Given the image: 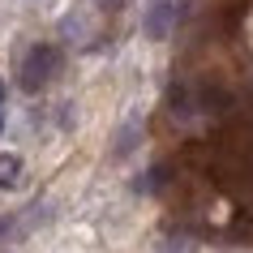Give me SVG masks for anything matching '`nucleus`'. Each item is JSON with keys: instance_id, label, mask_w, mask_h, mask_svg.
Masks as SVG:
<instances>
[{"instance_id": "nucleus-9", "label": "nucleus", "mask_w": 253, "mask_h": 253, "mask_svg": "<svg viewBox=\"0 0 253 253\" xmlns=\"http://www.w3.org/2000/svg\"><path fill=\"white\" fill-rule=\"evenodd\" d=\"M0 129H4V107H0Z\"/></svg>"}, {"instance_id": "nucleus-6", "label": "nucleus", "mask_w": 253, "mask_h": 253, "mask_svg": "<svg viewBox=\"0 0 253 253\" xmlns=\"http://www.w3.org/2000/svg\"><path fill=\"white\" fill-rule=\"evenodd\" d=\"M13 227H17V219H13V214H0V240L9 236V232H13Z\"/></svg>"}, {"instance_id": "nucleus-8", "label": "nucleus", "mask_w": 253, "mask_h": 253, "mask_svg": "<svg viewBox=\"0 0 253 253\" xmlns=\"http://www.w3.org/2000/svg\"><path fill=\"white\" fill-rule=\"evenodd\" d=\"M0 107H4V78H0Z\"/></svg>"}, {"instance_id": "nucleus-5", "label": "nucleus", "mask_w": 253, "mask_h": 253, "mask_svg": "<svg viewBox=\"0 0 253 253\" xmlns=\"http://www.w3.org/2000/svg\"><path fill=\"white\" fill-rule=\"evenodd\" d=\"M163 180H168V168L159 163V168H150V172H142V176H137V189H142V193H159V189H163Z\"/></svg>"}, {"instance_id": "nucleus-10", "label": "nucleus", "mask_w": 253, "mask_h": 253, "mask_svg": "<svg viewBox=\"0 0 253 253\" xmlns=\"http://www.w3.org/2000/svg\"><path fill=\"white\" fill-rule=\"evenodd\" d=\"M163 253H172V249H163Z\"/></svg>"}, {"instance_id": "nucleus-2", "label": "nucleus", "mask_w": 253, "mask_h": 253, "mask_svg": "<svg viewBox=\"0 0 253 253\" xmlns=\"http://www.w3.org/2000/svg\"><path fill=\"white\" fill-rule=\"evenodd\" d=\"M172 22H176V0H150L146 17H142V30H146V39L159 43L172 35Z\"/></svg>"}, {"instance_id": "nucleus-4", "label": "nucleus", "mask_w": 253, "mask_h": 253, "mask_svg": "<svg viewBox=\"0 0 253 253\" xmlns=\"http://www.w3.org/2000/svg\"><path fill=\"white\" fill-rule=\"evenodd\" d=\"M137 142H142V125H137V120H129V125H125V129L112 137V150H116V155H129Z\"/></svg>"}, {"instance_id": "nucleus-1", "label": "nucleus", "mask_w": 253, "mask_h": 253, "mask_svg": "<svg viewBox=\"0 0 253 253\" xmlns=\"http://www.w3.org/2000/svg\"><path fill=\"white\" fill-rule=\"evenodd\" d=\"M65 69V47L60 43H30V52L22 56V69H17V86L26 94H39L47 82L60 78Z\"/></svg>"}, {"instance_id": "nucleus-3", "label": "nucleus", "mask_w": 253, "mask_h": 253, "mask_svg": "<svg viewBox=\"0 0 253 253\" xmlns=\"http://www.w3.org/2000/svg\"><path fill=\"white\" fill-rule=\"evenodd\" d=\"M22 155H0V189H13L22 180Z\"/></svg>"}, {"instance_id": "nucleus-7", "label": "nucleus", "mask_w": 253, "mask_h": 253, "mask_svg": "<svg viewBox=\"0 0 253 253\" xmlns=\"http://www.w3.org/2000/svg\"><path fill=\"white\" fill-rule=\"evenodd\" d=\"M125 4H129V0H99V9H103V13H116V9H125Z\"/></svg>"}]
</instances>
